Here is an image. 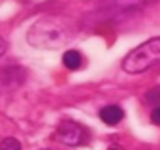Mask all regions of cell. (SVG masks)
<instances>
[{"mask_svg":"<svg viewBox=\"0 0 160 150\" xmlns=\"http://www.w3.org/2000/svg\"><path fill=\"white\" fill-rule=\"evenodd\" d=\"M158 62H160V38H152L126 54V58L122 60V69L126 73H141Z\"/></svg>","mask_w":160,"mask_h":150,"instance_id":"6da1fadb","label":"cell"},{"mask_svg":"<svg viewBox=\"0 0 160 150\" xmlns=\"http://www.w3.org/2000/svg\"><path fill=\"white\" fill-rule=\"evenodd\" d=\"M57 139L68 146H77V144L85 143L87 131L75 122H62L57 129Z\"/></svg>","mask_w":160,"mask_h":150,"instance_id":"7a4b0ae2","label":"cell"},{"mask_svg":"<svg viewBox=\"0 0 160 150\" xmlns=\"http://www.w3.org/2000/svg\"><path fill=\"white\" fill-rule=\"evenodd\" d=\"M151 2H154V0H106L104 8H108L111 12H128V10L143 8Z\"/></svg>","mask_w":160,"mask_h":150,"instance_id":"3957f363","label":"cell"},{"mask_svg":"<svg viewBox=\"0 0 160 150\" xmlns=\"http://www.w3.org/2000/svg\"><path fill=\"white\" fill-rule=\"evenodd\" d=\"M122 116H124V113H122V109H121L119 105H108V107H104V109L100 111V118H102V122L108 124V126L119 124V122L122 120Z\"/></svg>","mask_w":160,"mask_h":150,"instance_id":"277c9868","label":"cell"},{"mask_svg":"<svg viewBox=\"0 0 160 150\" xmlns=\"http://www.w3.org/2000/svg\"><path fill=\"white\" fill-rule=\"evenodd\" d=\"M62 62H64V66L68 69H77L79 66H81V54H79L77 51H73V49H70V51L64 53Z\"/></svg>","mask_w":160,"mask_h":150,"instance_id":"5b68a950","label":"cell"},{"mask_svg":"<svg viewBox=\"0 0 160 150\" xmlns=\"http://www.w3.org/2000/svg\"><path fill=\"white\" fill-rule=\"evenodd\" d=\"M0 150H21V143L15 137H6L0 143Z\"/></svg>","mask_w":160,"mask_h":150,"instance_id":"8992f818","label":"cell"},{"mask_svg":"<svg viewBox=\"0 0 160 150\" xmlns=\"http://www.w3.org/2000/svg\"><path fill=\"white\" fill-rule=\"evenodd\" d=\"M147 101L152 103V105H156V107H160V87H156V88H152V90L147 92Z\"/></svg>","mask_w":160,"mask_h":150,"instance_id":"52a82bcc","label":"cell"},{"mask_svg":"<svg viewBox=\"0 0 160 150\" xmlns=\"http://www.w3.org/2000/svg\"><path fill=\"white\" fill-rule=\"evenodd\" d=\"M151 120H152V124L160 126V107H154V109H152V113H151Z\"/></svg>","mask_w":160,"mask_h":150,"instance_id":"ba28073f","label":"cell"},{"mask_svg":"<svg viewBox=\"0 0 160 150\" xmlns=\"http://www.w3.org/2000/svg\"><path fill=\"white\" fill-rule=\"evenodd\" d=\"M6 49H8V43H6V40H4L2 36H0V56L6 53Z\"/></svg>","mask_w":160,"mask_h":150,"instance_id":"9c48e42d","label":"cell"}]
</instances>
